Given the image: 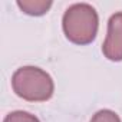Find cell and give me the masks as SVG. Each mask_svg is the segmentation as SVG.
<instances>
[{"label":"cell","mask_w":122,"mask_h":122,"mask_svg":"<svg viewBox=\"0 0 122 122\" xmlns=\"http://www.w3.org/2000/svg\"><path fill=\"white\" fill-rule=\"evenodd\" d=\"M106 59L112 62L122 60V12L111 16L108 22V35L102 46Z\"/></svg>","instance_id":"3957f363"},{"label":"cell","mask_w":122,"mask_h":122,"mask_svg":"<svg viewBox=\"0 0 122 122\" xmlns=\"http://www.w3.org/2000/svg\"><path fill=\"white\" fill-rule=\"evenodd\" d=\"M12 88L17 96L30 102H45L55 91L50 75L36 66L19 68L12 76Z\"/></svg>","instance_id":"7a4b0ae2"},{"label":"cell","mask_w":122,"mask_h":122,"mask_svg":"<svg viewBox=\"0 0 122 122\" xmlns=\"http://www.w3.org/2000/svg\"><path fill=\"white\" fill-rule=\"evenodd\" d=\"M98 13L88 3H75L63 15L65 36L75 45H89L98 33Z\"/></svg>","instance_id":"6da1fadb"},{"label":"cell","mask_w":122,"mask_h":122,"mask_svg":"<svg viewBox=\"0 0 122 122\" xmlns=\"http://www.w3.org/2000/svg\"><path fill=\"white\" fill-rule=\"evenodd\" d=\"M89 122H121V118L111 109H101L92 116Z\"/></svg>","instance_id":"8992f818"},{"label":"cell","mask_w":122,"mask_h":122,"mask_svg":"<svg viewBox=\"0 0 122 122\" xmlns=\"http://www.w3.org/2000/svg\"><path fill=\"white\" fill-rule=\"evenodd\" d=\"M3 122H40L35 115L25 112V111H15L12 113H9Z\"/></svg>","instance_id":"5b68a950"},{"label":"cell","mask_w":122,"mask_h":122,"mask_svg":"<svg viewBox=\"0 0 122 122\" xmlns=\"http://www.w3.org/2000/svg\"><path fill=\"white\" fill-rule=\"evenodd\" d=\"M17 6L26 15L42 16L52 7V2L50 0H19Z\"/></svg>","instance_id":"277c9868"}]
</instances>
